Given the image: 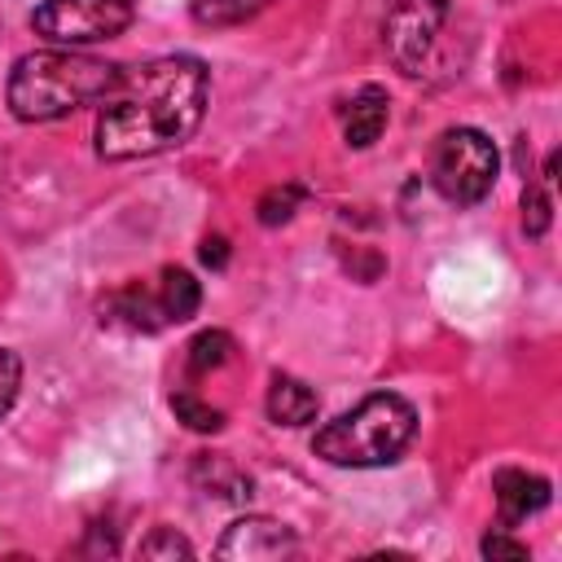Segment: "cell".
Returning a JSON list of instances; mask_svg holds the SVG:
<instances>
[{"instance_id":"1","label":"cell","mask_w":562,"mask_h":562,"mask_svg":"<svg viewBox=\"0 0 562 562\" xmlns=\"http://www.w3.org/2000/svg\"><path fill=\"white\" fill-rule=\"evenodd\" d=\"M206 92H211L206 66L184 53L123 66L114 92L101 101L97 154L123 162L184 145L206 114Z\"/></svg>"},{"instance_id":"2","label":"cell","mask_w":562,"mask_h":562,"mask_svg":"<svg viewBox=\"0 0 562 562\" xmlns=\"http://www.w3.org/2000/svg\"><path fill=\"white\" fill-rule=\"evenodd\" d=\"M123 66L88 57V53H70V48H40L13 61L9 75V110L22 123H48V119H66L79 105L105 101L119 83Z\"/></svg>"},{"instance_id":"3","label":"cell","mask_w":562,"mask_h":562,"mask_svg":"<svg viewBox=\"0 0 562 562\" xmlns=\"http://www.w3.org/2000/svg\"><path fill=\"white\" fill-rule=\"evenodd\" d=\"M413 435H417L413 404L395 391H373L351 413L325 422L312 439V452L329 465L369 470V465H391L413 443Z\"/></svg>"},{"instance_id":"4","label":"cell","mask_w":562,"mask_h":562,"mask_svg":"<svg viewBox=\"0 0 562 562\" xmlns=\"http://www.w3.org/2000/svg\"><path fill=\"white\" fill-rule=\"evenodd\" d=\"M496 145L479 127H448L430 149V184L452 206H474L496 184Z\"/></svg>"},{"instance_id":"5","label":"cell","mask_w":562,"mask_h":562,"mask_svg":"<svg viewBox=\"0 0 562 562\" xmlns=\"http://www.w3.org/2000/svg\"><path fill=\"white\" fill-rule=\"evenodd\" d=\"M132 0H44L31 13V26L53 44H97L132 26Z\"/></svg>"},{"instance_id":"6","label":"cell","mask_w":562,"mask_h":562,"mask_svg":"<svg viewBox=\"0 0 562 562\" xmlns=\"http://www.w3.org/2000/svg\"><path fill=\"white\" fill-rule=\"evenodd\" d=\"M443 18H448V0H395L391 4L386 22H382V44H386V57L395 61V70L422 75Z\"/></svg>"},{"instance_id":"7","label":"cell","mask_w":562,"mask_h":562,"mask_svg":"<svg viewBox=\"0 0 562 562\" xmlns=\"http://www.w3.org/2000/svg\"><path fill=\"white\" fill-rule=\"evenodd\" d=\"M294 549H299L294 531L277 518H237L215 544L220 558H285Z\"/></svg>"},{"instance_id":"8","label":"cell","mask_w":562,"mask_h":562,"mask_svg":"<svg viewBox=\"0 0 562 562\" xmlns=\"http://www.w3.org/2000/svg\"><path fill=\"white\" fill-rule=\"evenodd\" d=\"M492 492H496L501 527H518V522H527L531 514H540L549 505V479H540L531 470H518V465L496 470Z\"/></svg>"},{"instance_id":"9","label":"cell","mask_w":562,"mask_h":562,"mask_svg":"<svg viewBox=\"0 0 562 562\" xmlns=\"http://www.w3.org/2000/svg\"><path fill=\"white\" fill-rule=\"evenodd\" d=\"M386 114H391L386 88L364 83V88L342 105V136H347V145H351V149H369V145L382 136Z\"/></svg>"},{"instance_id":"10","label":"cell","mask_w":562,"mask_h":562,"mask_svg":"<svg viewBox=\"0 0 562 562\" xmlns=\"http://www.w3.org/2000/svg\"><path fill=\"white\" fill-rule=\"evenodd\" d=\"M321 413V400L307 382L290 378V373H277L272 386H268V417L277 426H307L312 417Z\"/></svg>"},{"instance_id":"11","label":"cell","mask_w":562,"mask_h":562,"mask_svg":"<svg viewBox=\"0 0 562 562\" xmlns=\"http://www.w3.org/2000/svg\"><path fill=\"white\" fill-rule=\"evenodd\" d=\"M154 290H158V303H162L167 325L189 321V316L198 312V303H202V285H198L193 272H184V268H162V277H158Z\"/></svg>"},{"instance_id":"12","label":"cell","mask_w":562,"mask_h":562,"mask_svg":"<svg viewBox=\"0 0 562 562\" xmlns=\"http://www.w3.org/2000/svg\"><path fill=\"white\" fill-rule=\"evenodd\" d=\"M184 351H189V356H184L189 373H206V369H220V364L233 356V338H228L224 329H206V334H198Z\"/></svg>"},{"instance_id":"13","label":"cell","mask_w":562,"mask_h":562,"mask_svg":"<svg viewBox=\"0 0 562 562\" xmlns=\"http://www.w3.org/2000/svg\"><path fill=\"white\" fill-rule=\"evenodd\" d=\"M263 0H193V22H202V26H237Z\"/></svg>"},{"instance_id":"14","label":"cell","mask_w":562,"mask_h":562,"mask_svg":"<svg viewBox=\"0 0 562 562\" xmlns=\"http://www.w3.org/2000/svg\"><path fill=\"white\" fill-rule=\"evenodd\" d=\"M198 474H211V483L220 487V496H228V501H241V496H250V479L241 474V470H233V461L228 457H198Z\"/></svg>"},{"instance_id":"15","label":"cell","mask_w":562,"mask_h":562,"mask_svg":"<svg viewBox=\"0 0 562 562\" xmlns=\"http://www.w3.org/2000/svg\"><path fill=\"white\" fill-rule=\"evenodd\" d=\"M303 198H307L303 184H277V189H268V193L259 198V206H255V211H259V224H268V228H272V224H285Z\"/></svg>"},{"instance_id":"16","label":"cell","mask_w":562,"mask_h":562,"mask_svg":"<svg viewBox=\"0 0 562 562\" xmlns=\"http://www.w3.org/2000/svg\"><path fill=\"white\" fill-rule=\"evenodd\" d=\"M171 408H176V417H180L189 430H220V426H224V413L211 408V404H202L193 391H176V395H171Z\"/></svg>"},{"instance_id":"17","label":"cell","mask_w":562,"mask_h":562,"mask_svg":"<svg viewBox=\"0 0 562 562\" xmlns=\"http://www.w3.org/2000/svg\"><path fill=\"white\" fill-rule=\"evenodd\" d=\"M522 228H527L531 237H540V233L549 228V198H544L536 184L522 189Z\"/></svg>"},{"instance_id":"18","label":"cell","mask_w":562,"mask_h":562,"mask_svg":"<svg viewBox=\"0 0 562 562\" xmlns=\"http://www.w3.org/2000/svg\"><path fill=\"white\" fill-rule=\"evenodd\" d=\"M18 386H22V364H18V356H13V351H4V347H0V417L13 408Z\"/></svg>"},{"instance_id":"19","label":"cell","mask_w":562,"mask_h":562,"mask_svg":"<svg viewBox=\"0 0 562 562\" xmlns=\"http://www.w3.org/2000/svg\"><path fill=\"white\" fill-rule=\"evenodd\" d=\"M140 553H145V558H189L193 549H189V540L176 536V531H154L149 540H140Z\"/></svg>"},{"instance_id":"20","label":"cell","mask_w":562,"mask_h":562,"mask_svg":"<svg viewBox=\"0 0 562 562\" xmlns=\"http://www.w3.org/2000/svg\"><path fill=\"white\" fill-rule=\"evenodd\" d=\"M483 558H527V544L509 540L505 531H492V536H483Z\"/></svg>"},{"instance_id":"21","label":"cell","mask_w":562,"mask_h":562,"mask_svg":"<svg viewBox=\"0 0 562 562\" xmlns=\"http://www.w3.org/2000/svg\"><path fill=\"white\" fill-rule=\"evenodd\" d=\"M202 263L224 268V263H228V241H224V237H206V241H202Z\"/></svg>"}]
</instances>
